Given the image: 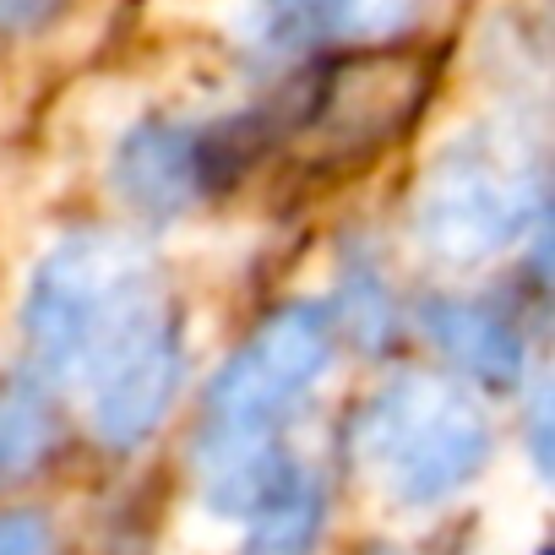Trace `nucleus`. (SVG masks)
<instances>
[{"mask_svg":"<svg viewBox=\"0 0 555 555\" xmlns=\"http://www.w3.org/2000/svg\"><path fill=\"white\" fill-rule=\"evenodd\" d=\"M544 175L517 131L474 126L452 137L420 180L414 234L447 267H485L522 245L539 223Z\"/></svg>","mask_w":555,"mask_h":555,"instance_id":"nucleus-3","label":"nucleus"},{"mask_svg":"<svg viewBox=\"0 0 555 555\" xmlns=\"http://www.w3.org/2000/svg\"><path fill=\"white\" fill-rule=\"evenodd\" d=\"M23 338L34 376L66 387L88 430L115 452L142 447L185 382L175 289L126 234L82 229L39 261L23 300Z\"/></svg>","mask_w":555,"mask_h":555,"instance_id":"nucleus-1","label":"nucleus"},{"mask_svg":"<svg viewBox=\"0 0 555 555\" xmlns=\"http://www.w3.org/2000/svg\"><path fill=\"white\" fill-rule=\"evenodd\" d=\"M425 333L474 387H512L522 371V327L506 306L490 300H436Z\"/></svg>","mask_w":555,"mask_h":555,"instance_id":"nucleus-7","label":"nucleus"},{"mask_svg":"<svg viewBox=\"0 0 555 555\" xmlns=\"http://www.w3.org/2000/svg\"><path fill=\"white\" fill-rule=\"evenodd\" d=\"M338 354L333 311L300 300L272 311L218 371L202 403L196 474L207 506L223 517H245L261 485L284 468V430L306 414L322 376Z\"/></svg>","mask_w":555,"mask_h":555,"instance_id":"nucleus-2","label":"nucleus"},{"mask_svg":"<svg viewBox=\"0 0 555 555\" xmlns=\"http://www.w3.org/2000/svg\"><path fill=\"white\" fill-rule=\"evenodd\" d=\"M371 555H398V550H371Z\"/></svg>","mask_w":555,"mask_h":555,"instance_id":"nucleus-13","label":"nucleus"},{"mask_svg":"<svg viewBox=\"0 0 555 555\" xmlns=\"http://www.w3.org/2000/svg\"><path fill=\"white\" fill-rule=\"evenodd\" d=\"M55 12H61V0H0V28L28 34V28H44Z\"/></svg>","mask_w":555,"mask_h":555,"instance_id":"nucleus-12","label":"nucleus"},{"mask_svg":"<svg viewBox=\"0 0 555 555\" xmlns=\"http://www.w3.org/2000/svg\"><path fill=\"white\" fill-rule=\"evenodd\" d=\"M267 137L261 115L240 120H142L115 147V191L147 218H180L229 191Z\"/></svg>","mask_w":555,"mask_h":555,"instance_id":"nucleus-6","label":"nucleus"},{"mask_svg":"<svg viewBox=\"0 0 555 555\" xmlns=\"http://www.w3.org/2000/svg\"><path fill=\"white\" fill-rule=\"evenodd\" d=\"M0 555H61L55 533L34 512H7L0 517Z\"/></svg>","mask_w":555,"mask_h":555,"instance_id":"nucleus-11","label":"nucleus"},{"mask_svg":"<svg viewBox=\"0 0 555 555\" xmlns=\"http://www.w3.org/2000/svg\"><path fill=\"white\" fill-rule=\"evenodd\" d=\"M360 463L398 506L452 501L490 457V420L468 382L398 376L360 414Z\"/></svg>","mask_w":555,"mask_h":555,"instance_id":"nucleus-4","label":"nucleus"},{"mask_svg":"<svg viewBox=\"0 0 555 555\" xmlns=\"http://www.w3.org/2000/svg\"><path fill=\"white\" fill-rule=\"evenodd\" d=\"M322 474H311L300 457H284L261 495L250 501V512L240 517L245 522V550L250 555H306L322 533Z\"/></svg>","mask_w":555,"mask_h":555,"instance_id":"nucleus-8","label":"nucleus"},{"mask_svg":"<svg viewBox=\"0 0 555 555\" xmlns=\"http://www.w3.org/2000/svg\"><path fill=\"white\" fill-rule=\"evenodd\" d=\"M430 77H436L430 55L409 44L349 55L317 77L306 104L289 115V137H300L317 169L344 175L409 131V120L430 99Z\"/></svg>","mask_w":555,"mask_h":555,"instance_id":"nucleus-5","label":"nucleus"},{"mask_svg":"<svg viewBox=\"0 0 555 555\" xmlns=\"http://www.w3.org/2000/svg\"><path fill=\"white\" fill-rule=\"evenodd\" d=\"M349 7L354 0H250L245 34L261 55L289 61V55H306L311 44L333 39L338 28H349Z\"/></svg>","mask_w":555,"mask_h":555,"instance_id":"nucleus-9","label":"nucleus"},{"mask_svg":"<svg viewBox=\"0 0 555 555\" xmlns=\"http://www.w3.org/2000/svg\"><path fill=\"white\" fill-rule=\"evenodd\" d=\"M55 447V409L39 376H17L0 387V479H17L44 463Z\"/></svg>","mask_w":555,"mask_h":555,"instance_id":"nucleus-10","label":"nucleus"}]
</instances>
